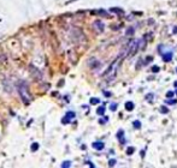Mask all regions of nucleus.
<instances>
[{"instance_id": "f257e3e1", "label": "nucleus", "mask_w": 177, "mask_h": 168, "mask_svg": "<svg viewBox=\"0 0 177 168\" xmlns=\"http://www.w3.org/2000/svg\"><path fill=\"white\" fill-rule=\"evenodd\" d=\"M17 88H18V94H19L22 101L25 104H29L30 101H32V96H30V91H29L28 84L25 82H19V84H18Z\"/></svg>"}, {"instance_id": "f03ea898", "label": "nucleus", "mask_w": 177, "mask_h": 168, "mask_svg": "<svg viewBox=\"0 0 177 168\" xmlns=\"http://www.w3.org/2000/svg\"><path fill=\"white\" fill-rule=\"evenodd\" d=\"M139 47H140V42L137 41V40H133L128 46H127V51H128V54H127V57L128 58H131V57H134L136 53H137V51H139Z\"/></svg>"}, {"instance_id": "7ed1b4c3", "label": "nucleus", "mask_w": 177, "mask_h": 168, "mask_svg": "<svg viewBox=\"0 0 177 168\" xmlns=\"http://www.w3.org/2000/svg\"><path fill=\"white\" fill-rule=\"evenodd\" d=\"M93 28H94V30H95L98 34H101L104 31L105 25H104V23H103L101 21H95V22L93 23Z\"/></svg>"}, {"instance_id": "20e7f679", "label": "nucleus", "mask_w": 177, "mask_h": 168, "mask_svg": "<svg viewBox=\"0 0 177 168\" xmlns=\"http://www.w3.org/2000/svg\"><path fill=\"white\" fill-rule=\"evenodd\" d=\"M72 118H75V113H73V112H68V113L65 114V117L63 118V123H64V124L70 123V120Z\"/></svg>"}, {"instance_id": "39448f33", "label": "nucleus", "mask_w": 177, "mask_h": 168, "mask_svg": "<svg viewBox=\"0 0 177 168\" xmlns=\"http://www.w3.org/2000/svg\"><path fill=\"white\" fill-rule=\"evenodd\" d=\"M104 146H105V144H104L103 142H94V143H93V148L97 149V150H103Z\"/></svg>"}, {"instance_id": "423d86ee", "label": "nucleus", "mask_w": 177, "mask_h": 168, "mask_svg": "<svg viewBox=\"0 0 177 168\" xmlns=\"http://www.w3.org/2000/svg\"><path fill=\"white\" fill-rule=\"evenodd\" d=\"M117 138L121 140V144H124V143H125V139H124V131H123V130H119V131H118Z\"/></svg>"}, {"instance_id": "0eeeda50", "label": "nucleus", "mask_w": 177, "mask_h": 168, "mask_svg": "<svg viewBox=\"0 0 177 168\" xmlns=\"http://www.w3.org/2000/svg\"><path fill=\"white\" fill-rule=\"evenodd\" d=\"M171 59H172V53H171V52L168 53V54H163V60H164V61L169 63Z\"/></svg>"}, {"instance_id": "6e6552de", "label": "nucleus", "mask_w": 177, "mask_h": 168, "mask_svg": "<svg viewBox=\"0 0 177 168\" xmlns=\"http://www.w3.org/2000/svg\"><path fill=\"white\" fill-rule=\"evenodd\" d=\"M134 107H135V106H134V103H133L131 101H128V102L125 103V109H127V110H129V112H130V110H133V109H134Z\"/></svg>"}, {"instance_id": "1a4fd4ad", "label": "nucleus", "mask_w": 177, "mask_h": 168, "mask_svg": "<svg viewBox=\"0 0 177 168\" xmlns=\"http://www.w3.org/2000/svg\"><path fill=\"white\" fill-rule=\"evenodd\" d=\"M97 113H98L99 115H104V113H105V107H104V106L99 107V108L97 109Z\"/></svg>"}, {"instance_id": "9d476101", "label": "nucleus", "mask_w": 177, "mask_h": 168, "mask_svg": "<svg viewBox=\"0 0 177 168\" xmlns=\"http://www.w3.org/2000/svg\"><path fill=\"white\" fill-rule=\"evenodd\" d=\"M111 11H112V12H116V13H119V15H123V13H124V11H123L122 8H117V7L111 8Z\"/></svg>"}, {"instance_id": "9b49d317", "label": "nucleus", "mask_w": 177, "mask_h": 168, "mask_svg": "<svg viewBox=\"0 0 177 168\" xmlns=\"http://www.w3.org/2000/svg\"><path fill=\"white\" fill-rule=\"evenodd\" d=\"M133 124H134V127H135V129H139V130L141 129V123H140L139 120H135Z\"/></svg>"}, {"instance_id": "f8f14e48", "label": "nucleus", "mask_w": 177, "mask_h": 168, "mask_svg": "<svg viewBox=\"0 0 177 168\" xmlns=\"http://www.w3.org/2000/svg\"><path fill=\"white\" fill-rule=\"evenodd\" d=\"M160 112H161L163 114H166V113L169 112V109H168L165 106H161V107H160Z\"/></svg>"}, {"instance_id": "ddd939ff", "label": "nucleus", "mask_w": 177, "mask_h": 168, "mask_svg": "<svg viewBox=\"0 0 177 168\" xmlns=\"http://www.w3.org/2000/svg\"><path fill=\"white\" fill-rule=\"evenodd\" d=\"M134 31H135V29H134V28H130V29L127 30V35H128V36H133Z\"/></svg>"}, {"instance_id": "4468645a", "label": "nucleus", "mask_w": 177, "mask_h": 168, "mask_svg": "<svg viewBox=\"0 0 177 168\" xmlns=\"http://www.w3.org/2000/svg\"><path fill=\"white\" fill-rule=\"evenodd\" d=\"M90 103H92V104H97V103H100V100H99V99H94V97H93V99H90Z\"/></svg>"}, {"instance_id": "2eb2a0df", "label": "nucleus", "mask_w": 177, "mask_h": 168, "mask_svg": "<svg viewBox=\"0 0 177 168\" xmlns=\"http://www.w3.org/2000/svg\"><path fill=\"white\" fill-rule=\"evenodd\" d=\"M134 150H135V149H134L133 146H130V148H128V149H127V154H128V155H131V154L134 153Z\"/></svg>"}, {"instance_id": "dca6fc26", "label": "nucleus", "mask_w": 177, "mask_h": 168, "mask_svg": "<svg viewBox=\"0 0 177 168\" xmlns=\"http://www.w3.org/2000/svg\"><path fill=\"white\" fill-rule=\"evenodd\" d=\"M62 166H63V167H70V166H71L70 161H65V162H64V163H63Z\"/></svg>"}, {"instance_id": "f3484780", "label": "nucleus", "mask_w": 177, "mask_h": 168, "mask_svg": "<svg viewBox=\"0 0 177 168\" xmlns=\"http://www.w3.org/2000/svg\"><path fill=\"white\" fill-rule=\"evenodd\" d=\"M152 99H153V94H148V96H146V100H148L149 102H152Z\"/></svg>"}, {"instance_id": "a211bd4d", "label": "nucleus", "mask_w": 177, "mask_h": 168, "mask_svg": "<svg viewBox=\"0 0 177 168\" xmlns=\"http://www.w3.org/2000/svg\"><path fill=\"white\" fill-rule=\"evenodd\" d=\"M110 108H111V110H116V109H117V104H116V103H112V104L110 106Z\"/></svg>"}, {"instance_id": "6ab92c4d", "label": "nucleus", "mask_w": 177, "mask_h": 168, "mask_svg": "<svg viewBox=\"0 0 177 168\" xmlns=\"http://www.w3.org/2000/svg\"><path fill=\"white\" fill-rule=\"evenodd\" d=\"M114 165H116V160H110V161H108V166L112 167V166H114Z\"/></svg>"}, {"instance_id": "aec40b11", "label": "nucleus", "mask_w": 177, "mask_h": 168, "mask_svg": "<svg viewBox=\"0 0 177 168\" xmlns=\"http://www.w3.org/2000/svg\"><path fill=\"white\" fill-rule=\"evenodd\" d=\"M37 150V149H39V144H37V143H34V144H33V145H32V150Z\"/></svg>"}, {"instance_id": "412c9836", "label": "nucleus", "mask_w": 177, "mask_h": 168, "mask_svg": "<svg viewBox=\"0 0 177 168\" xmlns=\"http://www.w3.org/2000/svg\"><path fill=\"white\" fill-rule=\"evenodd\" d=\"M159 70H160V68H159L158 66H153V67H152V71H153V72H159Z\"/></svg>"}, {"instance_id": "4be33fe9", "label": "nucleus", "mask_w": 177, "mask_h": 168, "mask_svg": "<svg viewBox=\"0 0 177 168\" xmlns=\"http://www.w3.org/2000/svg\"><path fill=\"white\" fill-rule=\"evenodd\" d=\"M172 96H174V93H172V91H169V93L166 94V97H168V99H170V97H172Z\"/></svg>"}, {"instance_id": "5701e85b", "label": "nucleus", "mask_w": 177, "mask_h": 168, "mask_svg": "<svg viewBox=\"0 0 177 168\" xmlns=\"http://www.w3.org/2000/svg\"><path fill=\"white\" fill-rule=\"evenodd\" d=\"M177 101L176 100H170V101H168V103H170V104H175Z\"/></svg>"}, {"instance_id": "b1692460", "label": "nucleus", "mask_w": 177, "mask_h": 168, "mask_svg": "<svg viewBox=\"0 0 177 168\" xmlns=\"http://www.w3.org/2000/svg\"><path fill=\"white\" fill-rule=\"evenodd\" d=\"M152 59H153V58H152V57H149L148 59H146V63H149V61H152Z\"/></svg>"}, {"instance_id": "393cba45", "label": "nucleus", "mask_w": 177, "mask_h": 168, "mask_svg": "<svg viewBox=\"0 0 177 168\" xmlns=\"http://www.w3.org/2000/svg\"><path fill=\"white\" fill-rule=\"evenodd\" d=\"M105 96H106V97H110V96H111V93H107V91H105Z\"/></svg>"}, {"instance_id": "a878e982", "label": "nucleus", "mask_w": 177, "mask_h": 168, "mask_svg": "<svg viewBox=\"0 0 177 168\" xmlns=\"http://www.w3.org/2000/svg\"><path fill=\"white\" fill-rule=\"evenodd\" d=\"M174 33H177V27L175 28V29H174Z\"/></svg>"}, {"instance_id": "bb28decb", "label": "nucleus", "mask_w": 177, "mask_h": 168, "mask_svg": "<svg viewBox=\"0 0 177 168\" xmlns=\"http://www.w3.org/2000/svg\"><path fill=\"white\" fill-rule=\"evenodd\" d=\"M175 87H176V88H177V82H175Z\"/></svg>"}, {"instance_id": "cd10ccee", "label": "nucleus", "mask_w": 177, "mask_h": 168, "mask_svg": "<svg viewBox=\"0 0 177 168\" xmlns=\"http://www.w3.org/2000/svg\"><path fill=\"white\" fill-rule=\"evenodd\" d=\"M176 71H177V68H176Z\"/></svg>"}]
</instances>
